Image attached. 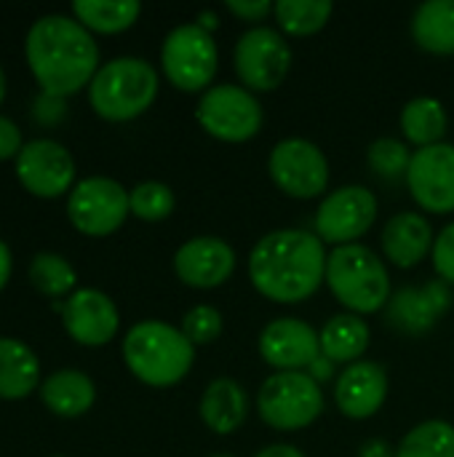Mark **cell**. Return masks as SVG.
Masks as SVG:
<instances>
[{"label": "cell", "mask_w": 454, "mask_h": 457, "mask_svg": "<svg viewBox=\"0 0 454 457\" xmlns=\"http://www.w3.org/2000/svg\"><path fill=\"white\" fill-rule=\"evenodd\" d=\"M227 11L244 21H262L265 16H270L276 11V3H270V0H230Z\"/></svg>", "instance_id": "35"}, {"label": "cell", "mask_w": 454, "mask_h": 457, "mask_svg": "<svg viewBox=\"0 0 454 457\" xmlns=\"http://www.w3.org/2000/svg\"><path fill=\"white\" fill-rule=\"evenodd\" d=\"M407 185L420 209L431 214L454 212V145L439 142L415 150Z\"/></svg>", "instance_id": "13"}, {"label": "cell", "mask_w": 454, "mask_h": 457, "mask_svg": "<svg viewBox=\"0 0 454 457\" xmlns=\"http://www.w3.org/2000/svg\"><path fill=\"white\" fill-rule=\"evenodd\" d=\"M5 96V75H3V67H0V102Z\"/></svg>", "instance_id": "43"}, {"label": "cell", "mask_w": 454, "mask_h": 457, "mask_svg": "<svg viewBox=\"0 0 454 457\" xmlns=\"http://www.w3.org/2000/svg\"><path fill=\"white\" fill-rule=\"evenodd\" d=\"M326 284L334 300L356 316H369L391 303V276L369 246L345 244L334 246L326 260Z\"/></svg>", "instance_id": "4"}, {"label": "cell", "mask_w": 454, "mask_h": 457, "mask_svg": "<svg viewBox=\"0 0 454 457\" xmlns=\"http://www.w3.org/2000/svg\"><path fill=\"white\" fill-rule=\"evenodd\" d=\"M334 5L329 0H281L276 3V21L286 35L308 37L326 27Z\"/></svg>", "instance_id": "28"}, {"label": "cell", "mask_w": 454, "mask_h": 457, "mask_svg": "<svg viewBox=\"0 0 454 457\" xmlns=\"http://www.w3.org/2000/svg\"><path fill=\"white\" fill-rule=\"evenodd\" d=\"M211 457H233V455H211Z\"/></svg>", "instance_id": "44"}, {"label": "cell", "mask_w": 454, "mask_h": 457, "mask_svg": "<svg viewBox=\"0 0 454 457\" xmlns=\"http://www.w3.org/2000/svg\"><path fill=\"white\" fill-rule=\"evenodd\" d=\"M268 171L276 182V187L292 198L310 201L326 193L329 185V161L318 150V145L289 137L281 139L268 158Z\"/></svg>", "instance_id": "10"}, {"label": "cell", "mask_w": 454, "mask_h": 457, "mask_svg": "<svg viewBox=\"0 0 454 457\" xmlns=\"http://www.w3.org/2000/svg\"><path fill=\"white\" fill-rule=\"evenodd\" d=\"M412 37L428 54H454V0L423 3L412 16Z\"/></svg>", "instance_id": "24"}, {"label": "cell", "mask_w": 454, "mask_h": 457, "mask_svg": "<svg viewBox=\"0 0 454 457\" xmlns=\"http://www.w3.org/2000/svg\"><path fill=\"white\" fill-rule=\"evenodd\" d=\"M37 356L13 337H0V399H21L37 386Z\"/></svg>", "instance_id": "25"}, {"label": "cell", "mask_w": 454, "mask_h": 457, "mask_svg": "<svg viewBox=\"0 0 454 457\" xmlns=\"http://www.w3.org/2000/svg\"><path fill=\"white\" fill-rule=\"evenodd\" d=\"M447 126H450L447 110L433 96H417L407 102L401 110V131L412 145H417V150L439 145L447 134Z\"/></svg>", "instance_id": "26"}, {"label": "cell", "mask_w": 454, "mask_h": 457, "mask_svg": "<svg viewBox=\"0 0 454 457\" xmlns=\"http://www.w3.org/2000/svg\"><path fill=\"white\" fill-rule=\"evenodd\" d=\"M249 415V396L233 378H217L201 396V420L209 431L227 436L244 426Z\"/></svg>", "instance_id": "21"}, {"label": "cell", "mask_w": 454, "mask_h": 457, "mask_svg": "<svg viewBox=\"0 0 454 457\" xmlns=\"http://www.w3.org/2000/svg\"><path fill=\"white\" fill-rule=\"evenodd\" d=\"M450 308V287L444 281H431L425 287H407L396 292L388 303V321L404 335H425L447 316Z\"/></svg>", "instance_id": "18"}, {"label": "cell", "mask_w": 454, "mask_h": 457, "mask_svg": "<svg viewBox=\"0 0 454 457\" xmlns=\"http://www.w3.org/2000/svg\"><path fill=\"white\" fill-rule=\"evenodd\" d=\"M182 335L193 345L214 343L222 335V313L214 305H195L182 319Z\"/></svg>", "instance_id": "33"}, {"label": "cell", "mask_w": 454, "mask_h": 457, "mask_svg": "<svg viewBox=\"0 0 454 457\" xmlns=\"http://www.w3.org/2000/svg\"><path fill=\"white\" fill-rule=\"evenodd\" d=\"M195 118L201 129L219 142H249L262 129V107L257 96L235 83H219L203 91Z\"/></svg>", "instance_id": "8"}, {"label": "cell", "mask_w": 454, "mask_h": 457, "mask_svg": "<svg viewBox=\"0 0 454 457\" xmlns=\"http://www.w3.org/2000/svg\"><path fill=\"white\" fill-rule=\"evenodd\" d=\"M377 220V198L361 185H345L329 193L316 212V236L324 244H356Z\"/></svg>", "instance_id": "12"}, {"label": "cell", "mask_w": 454, "mask_h": 457, "mask_svg": "<svg viewBox=\"0 0 454 457\" xmlns=\"http://www.w3.org/2000/svg\"><path fill=\"white\" fill-rule=\"evenodd\" d=\"M369 327L356 313L332 316L318 332L321 353L334 364H356L369 348Z\"/></svg>", "instance_id": "22"}, {"label": "cell", "mask_w": 454, "mask_h": 457, "mask_svg": "<svg viewBox=\"0 0 454 457\" xmlns=\"http://www.w3.org/2000/svg\"><path fill=\"white\" fill-rule=\"evenodd\" d=\"M260 356L276 372H308L321 356L318 332L302 319H273L260 332Z\"/></svg>", "instance_id": "15"}, {"label": "cell", "mask_w": 454, "mask_h": 457, "mask_svg": "<svg viewBox=\"0 0 454 457\" xmlns=\"http://www.w3.org/2000/svg\"><path fill=\"white\" fill-rule=\"evenodd\" d=\"M72 11L86 29L123 32L139 19L142 5L136 0H75Z\"/></svg>", "instance_id": "27"}, {"label": "cell", "mask_w": 454, "mask_h": 457, "mask_svg": "<svg viewBox=\"0 0 454 457\" xmlns=\"http://www.w3.org/2000/svg\"><path fill=\"white\" fill-rule=\"evenodd\" d=\"M254 457H305L297 447H292V445H270V447H265V450H260Z\"/></svg>", "instance_id": "40"}, {"label": "cell", "mask_w": 454, "mask_h": 457, "mask_svg": "<svg viewBox=\"0 0 454 457\" xmlns=\"http://www.w3.org/2000/svg\"><path fill=\"white\" fill-rule=\"evenodd\" d=\"M16 174L29 193L56 198L70 190L75 179V161L64 145L54 139H32L16 155Z\"/></svg>", "instance_id": "14"}, {"label": "cell", "mask_w": 454, "mask_h": 457, "mask_svg": "<svg viewBox=\"0 0 454 457\" xmlns=\"http://www.w3.org/2000/svg\"><path fill=\"white\" fill-rule=\"evenodd\" d=\"M158 96V72L147 59L118 56L102 64L88 83L91 107L107 120H131Z\"/></svg>", "instance_id": "5"}, {"label": "cell", "mask_w": 454, "mask_h": 457, "mask_svg": "<svg viewBox=\"0 0 454 457\" xmlns=\"http://www.w3.org/2000/svg\"><path fill=\"white\" fill-rule=\"evenodd\" d=\"M27 62L45 94L67 96L91 83L99 70V48L91 32L70 16H40L27 32Z\"/></svg>", "instance_id": "2"}, {"label": "cell", "mask_w": 454, "mask_h": 457, "mask_svg": "<svg viewBox=\"0 0 454 457\" xmlns=\"http://www.w3.org/2000/svg\"><path fill=\"white\" fill-rule=\"evenodd\" d=\"M388 399V375L375 361L348 364L337 378L334 402L337 410L351 420H367L380 412Z\"/></svg>", "instance_id": "19"}, {"label": "cell", "mask_w": 454, "mask_h": 457, "mask_svg": "<svg viewBox=\"0 0 454 457\" xmlns=\"http://www.w3.org/2000/svg\"><path fill=\"white\" fill-rule=\"evenodd\" d=\"M62 321L80 345H104L115 337L120 316L115 303L99 289H78L62 305Z\"/></svg>", "instance_id": "17"}, {"label": "cell", "mask_w": 454, "mask_h": 457, "mask_svg": "<svg viewBox=\"0 0 454 457\" xmlns=\"http://www.w3.org/2000/svg\"><path fill=\"white\" fill-rule=\"evenodd\" d=\"M32 115L37 118V120H43V123H56V120H62V115H64V96H54V94H40V99H37V104H35V110H32Z\"/></svg>", "instance_id": "37"}, {"label": "cell", "mask_w": 454, "mask_h": 457, "mask_svg": "<svg viewBox=\"0 0 454 457\" xmlns=\"http://www.w3.org/2000/svg\"><path fill=\"white\" fill-rule=\"evenodd\" d=\"M380 244L396 268H415L433 252L436 236L428 217L417 212H399L383 228Z\"/></svg>", "instance_id": "20"}, {"label": "cell", "mask_w": 454, "mask_h": 457, "mask_svg": "<svg viewBox=\"0 0 454 457\" xmlns=\"http://www.w3.org/2000/svg\"><path fill=\"white\" fill-rule=\"evenodd\" d=\"M29 281L37 292H43L48 297H62L75 289L78 276L64 257H59L54 252H40L29 262Z\"/></svg>", "instance_id": "30"}, {"label": "cell", "mask_w": 454, "mask_h": 457, "mask_svg": "<svg viewBox=\"0 0 454 457\" xmlns=\"http://www.w3.org/2000/svg\"><path fill=\"white\" fill-rule=\"evenodd\" d=\"M174 193L163 182H142L128 193L131 214H136L144 222H161L174 212Z\"/></svg>", "instance_id": "32"}, {"label": "cell", "mask_w": 454, "mask_h": 457, "mask_svg": "<svg viewBox=\"0 0 454 457\" xmlns=\"http://www.w3.org/2000/svg\"><path fill=\"white\" fill-rule=\"evenodd\" d=\"M233 67L244 88L273 91L284 83L292 67V48L273 27L246 29L233 48Z\"/></svg>", "instance_id": "9"}, {"label": "cell", "mask_w": 454, "mask_h": 457, "mask_svg": "<svg viewBox=\"0 0 454 457\" xmlns=\"http://www.w3.org/2000/svg\"><path fill=\"white\" fill-rule=\"evenodd\" d=\"M433 268L439 273V278L444 284H452L454 287V222H450L439 236H436V244H433Z\"/></svg>", "instance_id": "34"}, {"label": "cell", "mask_w": 454, "mask_h": 457, "mask_svg": "<svg viewBox=\"0 0 454 457\" xmlns=\"http://www.w3.org/2000/svg\"><path fill=\"white\" fill-rule=\"evenodd\" d=\"M21 147H24V145H21V131H19V126H16L11 118L0 115V161H3V158L19 155Z\"/></svg>", "instance_id": "36"}, {"label": "cell", "mask_w": 454, "mask_h": 457, "mask_svg": "<svg viewBox=\"0 0 454 457\" xmlns=\"http://www.w3.org/2000/svg\"><path fill=\"white\" fill-rule=\"evenodd\" d=\"M367 161L375 169V174L383 179H407L412 153H409L407 142L393 139V137H380L369 145Z\"/></svg>", "instance_id": "31"}, {"label": "cell", "mask_w": 454, "mask_h": 457, "mask_svg": "<svg viewBox=\"0 0 454 457\" xmlns=\"http://www.w3.org/2000/svg\"><path fill=\"white\" fill-rule=\"evenodd\" d=\"M8 276H11V252H8L5 241H0V289L5 287Z\"/></svg>", "instance_id": "42"}, {"label": "cell", "mask_w": 454, "mask_h": 457, "mask_svg": "<svg viewBox=\"0 0 454 457\" xmlns=\"http://www.w3.org/2000/svg\"><path fill=\"white\" fill-rule=\"evenodd\" d=\"M161 64L166 78L187 94L209 91L217 75L219 51L211 32L201 29L195 21L174 27L161 48Z\"/></svg>", "instance_id": "7"}, {"label": "cell", "mask_w": 454, "mask_h": 457, "mask_svg": "<svg viewBox=\"0 0 454 457\" xmlns=\"http://www.w3.org/2000/svg\"><path fill=\"white\" fill-rule=\"evenodd\" d=\"M195 24H198L201 29H206V32H214V29L219 27V16H217V11H201V13L195 16Z\"/></svg>", "instance_id": "41"}, {"label": "cell", "mask_w": 454, "mask_h": 457, "mask_svg": "<svg viewBox=\"0 0 454 457\" xmlns=\"http://www.w3.org/2000/svg\"><path fill=\"white\" fill-rule=\"evenodd\" d=\"M123 359L134 378L153 388H169L185 380L195 361V345L182 329L166 321H139L123 340Z\"/></svg>", "instance_id": "3"}, {"label": "cell", "mask_w": 454, "mask_h": 457, "mask_svg": "<svg viewBox=\"0 0 454 457\" xmlns=\"http://www.w3.org/2000/svg\"><path fill=\"white\" fill-rule=\"evenodd\" d=\"M396 457H454V426L425 420L415 426L396 447Z\"/></svg>", "instance_id": "29"}, {"label": "cell", "mask_w": 454, "mask_h": 457, "mask_svg": "<svg viewBox=\"0 0 454 457\" xmlns=\"http://www.w3.org/2000/svg\"><path fill=\"white\" fill-rule=\"evenodd\" d=\"M40 399L54 415L78 418L91 410L96 399V388L88 375L78 370H62V372H54L40 386Z\"/></svg>", "instance_id": "23"}, {"label": "cell", "mask_w": 454, "mask_h": 457, "mask_svg": "<svg viewBox=\"0 0 454 457\" xmlns=\"http://www.w3.org/2000/svg\"><path fill=\"white\" fill-rule=\"evenodd\" d=\"M257 410L273 431H302L324 412L321 386L308 372H276L257 394Z\"/></svg>", "instance_id": "6"}, {"label": "cell", "mask_w": 454, "mask_h": 457, "mask_svg": "<svg viewBox=\"0 0 454 457\" xmlns=\"http://www.w3.org/2000/svg\"><path fill=\"white\" fill-rule=\"evenodd\" d=\"M308 375L316 380V383H326V380H332V375H334V361H329L324 353L308 367Z\"/></svg>", "instance_id": "38"}, {"label": "cell", "mask_w": 454, "mask_h": 457, "mask_svg": "<svg viewBox=\"0 0 454 457\" xmlns=\"http://www.w3.org/2000/svg\"><path fill=\"white\" fill-rule=\"evenodd\" d=\"M326 249L316 233L284 228L262 236L249 254L252 287L270 303L297 305L326 281Z\"/></svg>", "instance_id": "1"}, {"label": "cell", "mask_w": 454, "mask_h": 457, "mask_svg": "<svg viewBox=\"0 0 454 457\" xmlns=\"http://www.w3.org/2000/svg\"><path fill=\"white\" fill-rule=\"evenodd\" d=\"M235 270V252L217 236H198L185 241L174 254V273L193 289L222 287Z\"/></svg>", "instance_id": "16"}, {"label": "cell", "mask_w": 454, "mask_h": 457, "mask_svg": "<svg viewBox=\"0 0 454 457\" xmlns=\"http://www.w3.org/2000/svg\"><path fill=\"white\" fill-rule=\"evenodd\" d=\"M128 190L110 177L80 179L67 201L70 222L86 236H110L128 217Z\"/></svg>", "instance_id": "11"}, {"label": "cell", "mask_w": 454, "mask_h": 457, "mask_svg": "<svg viewBox=\"0 0 454 457\" xmlns=\"http://www.w3.org/2000/svg\"><path fill=\"white\" fill-rule=\"evenodd\" d=\"M359 457H396V450L383 439H369V442L361 445Z\"/></svg>", "instance_id": "39"}]
</instances>
